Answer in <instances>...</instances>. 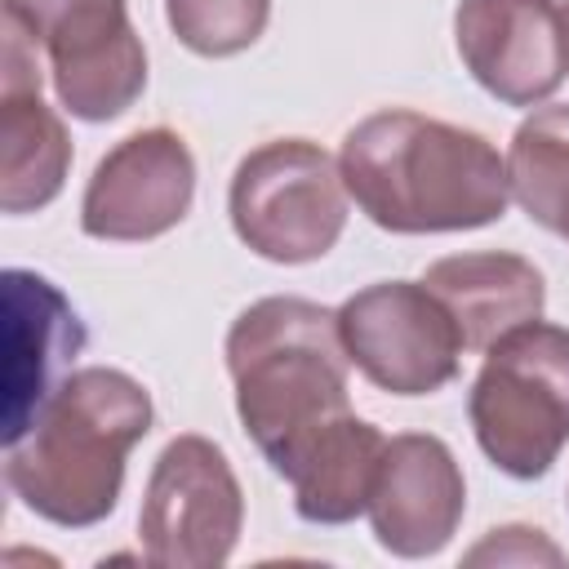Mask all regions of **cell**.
I'll return each mask as SVG.
<instances>
[{
    "mask_svg": "<svg viewBox=\"0 0 569 569\" xmlns=\"http://www.w3.org/2000/svg\"><path fill=\"white\" fill-rule=\"evenodd\" d=\"M467 565H565V551L542 529L502 525V529H489L467 551Z\"/></svg>",
    "mask_w": 569,
    "mask_h": 569,
    "instance_id": "obj_18",
    "label": "cell"
},
{
    "mask_svg": "<svg viewBox=\"0 0 569 569\" xmlns=\"http://www.w3.org/2000/svg\"><path fill=\"white\" fill-rule=\"evenodd\" d=\"M169 31L200 58H231L258 44L271 0H164Z\"/></svg>",
    "mask_w": 569,
    "mask_h": 569,
    "instance_id": "obj_17",
    "label": "cell"
},
{
    "mask_svg": "<svg viewBox=\"0 0 569 569\" xmlns=\"http://www.w3.org/2000/svg\"><path fill=\"white\" fill-rule=\"evenodd\" d=\"M453 44L471 80L507 107H538L569 76V36L556 0H458Z\"/></svg>",
    "mask_w": 569,
    "mask_h": 569,
    "instance_id": "obj_8",
    "label": "cell"
},
{
    "mask_svg": "<svg viewBox=\"0 0 569 569\" xmlns=\"http://www.w3.org/2000/svg\"><path fill=\"white\" fill-rule=\"evenodd\" d=\"M147 387L111 365L71 369L31 427L4 445V485L49 525L89 529L124 489V462L151 431Z\"/></svg>",
    "mask_w": 569,
    "mask_h": 569,
    "instance_id": "obj_2",
    "label": "cell"
},
{
    "mask_svg": "<svg viewBox=\"0 0 569 569\" xmlns=\"http://www.w3.org/2000/svg\"><path fill=\"white\" fill-rule=\"evenodd\" d=\"M462 511L467 480L453 449L427 431L391 436L369 498V525L378 547H387L400 560L436 556L453 542Z\"/></svg>",
    "mask_w": 569,
    "mask_h": 569,
    "instance_id": "obj_10",
    "label": "cell"
},
{
    "mask_svg": "<svg viewBox=\"0 0 569 569\" xmlns=\"http://www.w3.org/2000/svg\"><path fill=\"white\" fill-rule=\"evenodd\" d=\"M84 325L62 289L27 267L4 271V445H13L71 373Z\"/></svg>",
    "mask_w": 569,
    "mask_h": 569,
    "instance_id": "obj_12",
    "label": "cell"
},
{
    "mask_svg": "<svg viewBox=\"0 0 569 569\" xmlns=\"http://www.w3.org/2000/svg\"><path fill=\"white\" fill-rule=\"evenodd\" d=\"M244 529V493L227 453L209 436H173L142 493L138 538L160 569H218Z\"/></svg>",
    "mask_w": 569,
    "mask_h": 569,
    "instance_id": "obj_6",
    "label": "cell"
},
{
    "mask_svg": "<svg viewBox=\"0 0 569 569\" xmlns=\"http://www.w3.org/2000/svg\"><path fill=\"white\" fill-rule=\"evenodd\" d=\"M382 449L387 436L356 413H342L329 427H320L280 467V476L293 489V511L311 525H347L360 511H369Z\"/></svg>",
    "mask_w": 569,
    "mask_h": 569,
    "instance_id": "obj_14",
    "label": "cell"
},
{
    "mask_svg": "<svg viewBox=\"0 0 569 569\" xmlns=\"http://www.w3.org/2000/svg\"><path fill=\"white\" fill-rule=\"evenodd\" d=\"M511 200L551 236L569 240V107H538L507 147Z\"/></svg>",
    "mask_w": 569,
    "mask_h": 569,
    "instance_id": "obj_16",
    "label": "cell"
},
{
    "mask_svg": "<svg viewBox=\"0 0 569 569\" xmlns=\"http://www.w3.org/2000/svg\"><path fill=\"white\" fill-rule=\"evenodd\" d=\"M480 453L516 476L538 480L569 445V329L529 320L502 333L467 396Z\"/></svg>",
    "mask_w": 569,
    "mask_h": 569,
    "instance_id": "obj_4",
    "label": "cell"
},
{
    "mask_svg": "<svg viewBox=\"0 0 569 569\" xmlns=\"http://www.w3.org/2000/svg\"><path fill=\"white\" fill-rule=\"evenodd\" d=\"M71 169V138L58 111L27 93H0V209L9 218L58 200Z\"/></svg>",
    "mask_w": 569,
    "mask_h": 569,
    "instance_id": "obj_15",
    "label": "cell"
},
{
    "mask_svg": "<svg viewBox=\"0 0 569 569\" xmlns=\"http://www.w3.org/2000/svg\"><path fill=\"white\" fill-rule=\"evenodd\" d=\"M347 360L391 396H431L458 378L462 333L427 280H378L338 307Z\"/></svg>",
    "mask_w": 569,
    "mask_h": 569,
    "instance_id": "obj_7",
    "label": "cell"
},
{
    "mask_svg": "<svg viewBox=\"0 0 569 569\" xmlns=\"http://www.w3.org/2000/svg\"><path fill=\"white\" fill-rule=\"evenodd\" d=\"M84 4H98V0H0V9H13L36 36H44L53 22H62L67 13L84 9Z\"/></svg>",
    "mask_w": 569,
    "mask_h": 569,
    "instance_id": "obj_19",
    "label": "cell"
},
{
    "mask_svg": "<svg viewBox=\"0 0 569 569\" xmlns=\"http://www.w3.org/2000/svg\"><path fill=\"white\" fill-rule=\"evenodd\" d=\"M427 289L440 293L467 351H489L502 333L542 320L547 284L542 271L520 253H453L427 267Z\"/></svg>",
    "mask_w": 569,
    "mask_h": 569,
    "instance_id": "obj_13",
    "label": "cell"
},
{
    "mask_svg": "<svg viewBox=\"0 0 569 569\" xmlns=\"http://www.w3.org/2000/svg\"><path fill=\"white\" fill-rule=\"evenodd\" d=\"M560 13H565V36H569V0H565V9H560Z\"/></svg>",
    "mask_w": 569,
    "mask_h": 569,
    "instance_id": "obj_20",
    "label": "cell"
},
{
    "mask_svg": "<svg viewBox=\"0 0 569 569\" xmlns=\"http://www.w3.org/2000/svg\"><path fill=\"white\" fill-rule=\"evenodd\" d=\"M356 209L396 236L476 231L507 213V156L462 124L387 107L365 116L338 151Z\"/></svg>",
    "mask_w": 569,
    "mask_h": 569,
    "instance_id": "obj_1",
    "label": "cell"
},
{
    "mask_svg": "<svg viewBox=\"0 0 569 569\" xmlns=\"http://www.w3.org/2000/svg\"><path fill=\"white\" fill-rule=\"evenodd\" d=\"M227 213L258 258L280 267L316 262L347 227V182L320 142L276 138L236 164Z\"/></svg>",
    "mask_w": 569,
    "mask_h": 569,
    "instance_id": "obj_5",
    "label": "cell"
},
{
    "mask_svg": "<svg viewBox=\"0 0 569 569\" xmlns=\"http://www.w3.org/2000/svg\"><path fill=\"white\" fill-rule=\"evenodd\" d=\"M196 196V156L182 133L156 124L120 138L93 169L80 227L93 240H156L173 231Z\"/></svg>",
    "mask_w": 569,
    "mask_h": 569,
    "instance_id": "obj_9",
    "label": "cell"
},
{
    "mask_svg": "<svg viewBox=\"0 0 569 569\" xmlns=\"http://www.w3.org/2000/svg\"><path fill=\"white\" fill-rule=\"evenodd\" d=\"M40 44L49 53L58 102L89 124L124 116L147 89V49L124 0H98L67 13Z\"/></svg>",
    "mask_w": 569,
    "mask_h": 569,
    "instance_id": "obj_11",
    "label": "cell"
},
{
    "mask_svg": "<svg viewBox=\"0 0 569 569\" xmlns=\"http://www.w3.org/2000/svg\"><path fill=\"white\" fill-rule=\"evenodd\" d=\"M347 365L338 311L311 298L276 293L236 316L227 333L236 413L276 476L302 440L351 413Z\"/></svg>",
    "mask_w": 569,
    "mask_h": 569,
    "instance_id": "obj_3",
    "label": "cell"
}]
</instances>
